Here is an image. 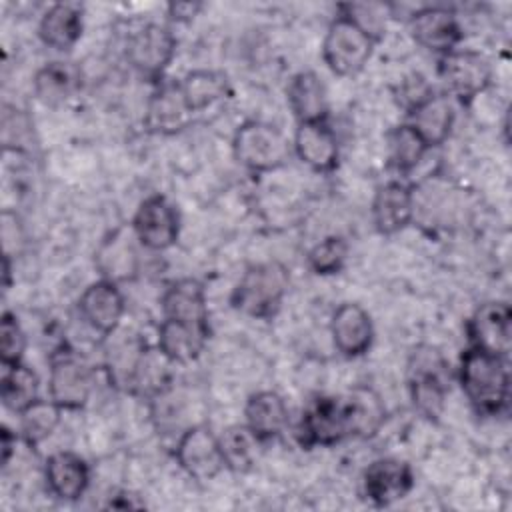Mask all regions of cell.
I'll return each mask as SVG.
<instances>
[{
	"mask_svg": "<svg viewBox=\"0 0 512 512\" xmlns=\"http://www.w3.org/2000/svg\"><path fill=\"white\" fill-rule=\"evenodd\" d=\"M458 382L480 416H498L508 408L510 370L506 356L468 346L458 364Z\"/></svg>",
	"mask_w": 512,
	"mask_h": 512,
	"instance_id": "6da1fadb",
	"label": "cell"
},
{
	"mask_svg": "<svg viewBox=\"0 0 512 512\" xmlns=\"http://www.w3.org/2000/svg\"><path fill=\"white\" fill-rule=\"evenodd\" d=\"M290 288V270L278 262L268 260L252 264L244 270L230 292V306L254 320H272Z\"/></svg>",
	"mask_w": 512,
	"mask_h": 512,
	"instance_id": "7a4b0ae2",
	"label": "cell"
},
{
	"mask_svg": "<svg viewBox=\"0 0 512 512\" xmlns=\"http://www.w3.org/2000/svg\"><path fill=\"white\" fill-rule=\"evenodd\" d=\"M232 154L246 170L264 174L288 164L292 142L270 122L246 120L232 136Z\"/></svg>",
	"mask_w": 512,
	"mask_h": 512,
	"instance_id": "3957f363",
	"label": "cell"
},
{
	"mask_svg": "<svg viewBox=\"0 0 512 512\" xmlns=\"http://www.w3.org/2000/svg\"><path fill=\"white\" fill-rule=\"evenodd\" d=\"M448 362L434 346H418L408 362V392L414 410L436 422L446 404L448 394Z\"/></svg>",
	"mask_w": 512,
	"mask_h": 512,
	"instance_id": "277c9868",
	"label": "cell"
},
{
	"mask_svg": "<svg viewBox=\"0 0 512 512\" xmlns=\"http://www.w3.org/2000/svg\"><path fill=\"white\" fill-rule=\"evenodd\" d=\"M378 44L352 18L338 14L322 40V60L336 76H354L364 70Z\"/></svg>",
	"mask_w": 512,
	"mask_h": 512,
	"instance_id": "5b68a950",
	"label": "cell"
},
{
	"mask_svg": "<svg viewBox=\"0 0 512 512\" xmlns=\"http://www.w3.org/2000/svg\"><path fill=\"white\" fill-rule=\"evenodd\" d=\"M350 438V420L344 396H316L302 412L298 440L304 448H330Z\"/></svg>",
	"mask_w": 512,
	"mask_h": 512,
	"instance_id": "8992f818",
	"label": "cell"
},
{
	"mask_svg": "<svg viewBox=\"0 0 512 512\" xmlns=\"http://www.w3.org/2000/svg\"><path fill=\"white\" fill-rule=\"evenodd\" d=\"M438 76L444 82L450 98L454 96L460 102H470L490 86L492 64L476 50L456 48L440 56Z\"/></svg>",
	"mask_w": 512,
	"mask_h": 512,
	"instance_id": "52a82bcc",
	"label": "cell"
},
{
	"mask_svg": "<svg viewBox=\"0 0 512 512\" xmlns=\"http://www.w3.org/2000/svg\"><path fill=\"white\" fill-rule=\"evenodd\" d=\"M174 458L178 466L198 482L214 480L226 468L220 440L206 424H190L180 432Z\"/></svg>",
	"mask_w": 512,
	"mask_h": 512,
	"instance_id": "ba28073f",
	"label": "cell"
},
{
	"mask_svg": "<svg viewBox=\"0 0 512 512\" xmlns=\"http://www.w3.org/2000/svg\"><path fill=\"white\" fill-rule=\"evenodd\" d=\"M176 54V36L158 22H148L130 34L126 42L128 64L146 78L158 80Z\"/></svg>",
	"mask_w": 512,
	"mask_h": 512,
	"instance_id": "9c48e42d",
	"label": "cell"
},
{
	"mask_svg": "<svg viewBox=\"0 0 512 512\" xmlns=\"http://www.w3.org/2000/svg\"><path fill=\"white\" fill-rule=\"evenodd\" d=\"M132 234L146 250H168L176 244L180 234L178 210L160 194L144 198L132 218Z\"/></svg>",
	"mask_w": 512,
	"mask_h": 512,
	"instance_id": "30bf717a",
	"label": "cell"
},
{
	"mask_svg": "<svg viewBox=\"0 0 512 512\" xmlns=\"http://www.w3.org/2000/svg\"><path fill=\"white\" fill-rule=\"evenodd\" d=\"M48 394L62 410H80L92 394V372L74 352H56L50 358Z\"/></svg>",
	"mask_w": 512,
	"mask_h": 512,
	"instance_id": "8fae6325",
	"label": "cell"
},
{
	"mask_svg": "<svg viewBox=\"0 0 512 512\" xmlns=\"http://www.w3.org/2000/svg\"><path fill=\"white\" fill-rule=\"evenodd\" d=\"M362 496L378 508L392 506L406 498L414 488V472L408 462L400 458H376L362 472Z\"/></svg>",
	"mask_w": 512,
	"mask_h": 512,
	"instance_id": "7c38bea8",
	"label": "cell"
},
{
	"mask_svg": "<svg viewBox=\"0 0 512 512\" xmlns=\"http://www.w3.org/2000/svg\"><path fill=\"white\" fill-rule=\"evenodd\" d=\"M408 30L412 40L434 54H448L462 40V26L456 14L442 6H424L410 14Z\"/></svg>",
	"mask_w": 512,
	"mask_h": 512,
	"instance_id": "4fadbf2b",
	"label": "cell"
},
{
	"mask_svg": "<svg viewBox=\"0 0 512 512\" xmlns=\"http://www.w3.org/2000/svg\"><path fill=\"white\" fill-rule=\"evenodd\" d=\"M470 346L506 356L512 344V310L504 300L480 304L466 324Z\"/></svg>",
	"mask_w": 512,
	"mask_h": 512,
	"instance_id": "5bb4252c",
	"label": "cell"
},
{
	"mask_svg": "<svg viewBox=\"0 0 512 512\" xmlns=\"http://www.w3.org/2000/svg\"><path fill=\"white\" fill-rule=\"evenodd\" d=\"M78 312L94 332L102 336H112L120 328L122 316L126 312V302L116 282L100 278L88 284L80 294Z\"/></svg>",
	"mask_w": 512,
	"mask_h": 512,
	"instance_id": "9a60e30c",
	"label": "cell"
},
{
	"mask_svg": "<svg viewBox=\"0 0 512 512\" xmlns=\"http://www.w3.org/2000/svg\"><path fill=\"white\" fill-rule=\"evenodd\" d=\"M414 188L400 182L390 180L382 184L372 198V224L382 236H394L406 230L416 218V202Z\"/></svg>",
	"mask_w": 512,
	"mask_h": 512,
	"instance_id": "2e32d148",
	"label": "cell"
},
{
	"mask_svg": "<svg viewBox=\"0 0 512 512\" xmlns=\"http://www.w3.org/2000/svg\"><path fill=\"white\" fill-rule=\"evenodd\" d=\"M192 116L194 112L184 100L180 82H160L146 104L144 124L152 134L174 136L190 126Z\"/></svg>",
	"mask_w": 512,
	"mask_h": 512,
	"instance_id": "e0dca14e",
	"label": "cell"
},
{
	"mask_svg": "<svg viewBox=\"0 0 512 512\" xmlns=\"http://www.w3.org/2000/svg\"><path fill=\"white\" fill-rule=\"evenodd\" d=\"M330 336L342 356L358 358L366 354L374 342V324L368 310L356 302L340 304L330 318Z\"/></svg>",
	"mask_w": 512,
	"mask_h": 512,
	"instance_id": "ac0fdd59",
	"label": "cell"
},
{
	"mask_svg": "<svg viewBox=\"0 0 512 512\" xmlns=\"http://www.w3.org/2000/svg\"><path fill=\"white\" fill-rule=\"evenodd\" d=\"M292 152L314 172L328 174L338 166L340 146L328 120L298 124L292 140Z\"/></svg>",
	"mask_w": 512,
	"mask_h": 512,
	"instance_id": "d6986e66",
	"label": "cell"
},
{
	"mask_svg": "<svg viewBox=\"0 0 512 512\" xmlns=\"http://www.w3.org/2000/svg\"><path fill=\"white\" fill-rule=\"evenodd\" d=\"M44 482L54 498L76 502L90 486V468L80 454L60 450L46 458Z\"/></svg>",
	"mask_w": 512,
	"mask_h": 512,
	"instance_id": "ffe728a7",
	"label": "cell"
},
{
	"mask_svg": "<svg viewBox=\"0 0 512 512\" xmlns=\"http://www.w3.org/2000/svg\"><path fill=\"white\" fill-rule=\"evenodd\" d=\"M456 120L454 102L446 92H430L408 110V124L418 132L428 148L440 146L452 134Z\"/></svg>",
	"mask_w": 512,
	"mask_h": 512,
	"instance_id": "44dd1931",
	"label": "cell"
},
{
	"mask_svg": "<svg viewBox=\"0 0 512 512\" xmlns=\"http://www.w3.org/2000/svg\"><path fill=\"white\" fill-rule=\"evenodd\" d=\"M160 308L164 318L210 328L206 288L196 278H178L170 282L162 294Z\"/></svg>",
	"mask_w": 512,
	"mask_h": 512,
	"instance_id": "7402d4cb",
	"label": "cell"
},
{
	"mask_svg": "<svg viewBox=\"0 0 512 512\" xmlns=\"http://www.w3.org/2000/svg\"><path fill=\"white\" fill-rule=\"evenodd\" d=\"M210 338V328L190 322L162 318L156 334V348L172 364H188L196 360Z\"/></svg>",
	"mask_w": 512,
	"mask_h": 512,
	"instance_id": "603a6c76",
	"label": "cell"
},
{
	"mask_svg": "<svg viewBox=\"0 0 512 512\" xmlns=\"http://www.w3.org/2000/svg\"><path fill=\"white\" fill-rule=\"evenodd\" d=\"M84 30V10L74 2H56L40 18L38 36L44 46L68 52L76 46Z\"/></svg>",
	"mask_w": 512,
	"mask_h": 512,
	"instance_id": "cb8c5ba5",
	"label": "cell"
},
{
	"mask_svg": "<svg viewBox=\"0 0 512 512\" xmlns=\"http://www.w3.org/2000/svg\"><path fill=\"white\" fill-rule=\"evenodd\" d=\"M286 400L274 390H260L248 396L244 404V424L260 440H274L288 426Z\"/></svg>",
	"mask_w": 512,
	"mask_h": 512,
	"instance_id": "d4e9b609",
	"label": "cell"
},
{
	"mask_svg": "<svg viewBox=\"0 0 512 512\" xmlns=\"http://www.w3.org/2000/svg\"><path fill=\"white\" fill-rule=\"evenodd\" d=\"M286 100L298 124L328 120V92L322 78L312 70H300L290 78Z\"/></svg>",
	"mask_w": 512,
	"mask_h": 512,
	"instance_id": "484cf974",
	"label": "cell"
},
{
	"mask_svg": "<svg viewBox=\"0 0 512 512\" xmlns=\"http://www.w3.org/2000/svg\"><path fill=\"white\" fill-rule=\"evenodd\" d=\"M34 96L50 108L62 106L82 88V72L74 62L52 60L44 64L32 80Z\"/></svg>",
	"mask_w": 512,
	"mask_h": 512,
	"instance_id": "4316f807",
	"label": "cell"
},
{
	"mask_svg": "<svg viewBox=\"0 0 512 512\" xmlns=\"http://www.w3.org/2000/svg\"><path fill=\"white\" fill-rule=\"evenodd\" d=\"M350 438H372L384 424L386 408L382 398L368 386H358L346 396Z\"/></svg>",
	"mask_w": 512,
	"mask_h": 512,
	"instance_id": "83f0119b",
	"label": "cell"
},
{
	"mask_svg": "<svg viewBox=\"0 0 512 512\" xmlns=\"http://www.w3.org/2000/svg\"><path fill=\"white\" fill-rule=\"evenodd\" d=\"M180 90L184 94L186 104L196 114L226 98L230 92V82L228 76L220 70L196 68L180 80Z\"/></svg>",
	"mask_w": 512,
	"mask_h": 512,
	"instance_id": "f1b7e54d",
	"label": "cell"
},
{
	"mask_svg": "<svg viewBox=\"0 0 512 512\" xmlns=\"http://www.w3.org/2000/svg\"><path fill=\"white\" fill-rule=\"evenodd\" d=\"M40 384L38 376L26 364H2V378H0V396L8 410L20 414L32 402H36Z\"/></svg>",
	"mask_w": 512,
	"mask_h": 512,
	"instance_id": "f546056e",
	"label": "cell"
},
{
	"mask_svg": "<svg viewBox=\"0 0 512 512\" xmlns=\"http://www.w3.org/2000/svg\"><path fill=\"white\" fill-rule=\"evenodd\" d=\"M386 150L390 168L400 174H408L430 148L408 122H402L386 134Z\"/></svg>",
	"mask_w": 512,
	"mask_h": 512,
	"instance_id": "4dcf8cb0",
	"label": "cell"
},
{
	"mask_svg": "<svg viewBox=\"0 0 512 512\" xmlns=\"http://www.w3.org/2000/svg\"><path fill=\"white\" fill-rule=\"evenodd\" d=\"M18 416H20L22 440L28 446L36 448L44 440H48L52 436V432L58 428L60 418H62V408L52 398H48V400L38 398L26 410H22Z\"/></svg>",
	"mask_w": 512,
	"mask_h": 512,
	"instance_id": "1f68e13d",
	"label": "cell"
},
{
	"mask_svg": "<svg viewBox=\"0 0 512 512\" xmlns=\"http://www.w3.org/2000/svg\"><path fill=\"white\" fill-rule=\"evenodd\" d=\"M220 448L224 456V464L232 472H248L256 460V448L262 444L246 424L228 426L220 436Z\"/></svg>",
	"mask_w": 512,
	"mask_h": 512,
	"instance_id": "d6a6232c",
	"label": "cell"
},
{
	"mask_svg": "<svg viewBox=\"0 0 512 512\" xmlns=\"http://www.w3.org/2000/svg\"><path fill=\"white\" fill-rule=\"evenodd\" d=\"M306 260L308 268L318 276L338 274L348 260V242L338 234L326 236L308 250Z\"/></svg>",
	"mask_w": 512,
	"mask_h": 512,
	"instance_id": "836d02e7",
	"label": "cell"
},
{
	"mask_svg": "<svg viewBox=\"0 0 512 512\" xmlns=\"http://www.w3.org/2000/svg\"><path fill=\"white\" fill-rule=\"evenodd\" d=\"M128 240L130 238H114L102 248V252L114 254V258L98 256V266L102 268L104 278L116 282L118 278H128L136 272V254Z\"/></svg>",
	"mask_w": 512,
	"mask_h": 512,
	"instance_id": "e575fe53",
	"label": "cell"
},
{
	"mask_svg": "<svg viewBox=\"0 0 512 512\" xmlns=\"http://www.w3.org/2000/svg\"><path fill=\"white\" fill-rule=\"evenodd\" d=\"M32 122L18 108L4 106L2 112V146L4 150H24L32 142Z\"/></svg>",
	"mask_w": 512,
	"mask_h": 512,
	"instance_id": "d590c367",
	"label": "cell"
},
{
	"mask_svg": "<svg viewBox=\"0 0 512 512\" xmlns=\"http://www.w3.org/2000/svg\"><path fill=\"white\" fill-rule=\"evenodd\" d=\"M26 350V334L12 312H4L0 320V362L18 364Z\"/></svg>",
	"mask_w": 512,
	"mask_h": 512,
	"instance_id": "8d00e7d4",
	"label": "cell"
},
{
	"mask_svg": "<svg viewBox=\"0 0 512 512\" xmlns=\"http://www.w3.org/2000/svg\"><path fill=\"white\" fill-rule=\"evenodd\" d=\"M338 12L352 18L372 38H376V40L382 38L384 28H386L384 6H380V4H340Z\"/></svg>",
	"mask_w": 512,
	"mask_h": 512,
	"instance_id": "74e56055",
	"label": "cell"
},
{
	"mask_svg": "<svg viewBox=\"0 0 512 512\" xmlns=\"http://www.w3.org/2000/svg\"><path fill=\"white\" fill-rule=\"evenodd\" d=\"M202 8L204 4L200 2H174L168 6V16L176 22H190L200 14Z\"/></svg>",
	"mask_w": 512,
	"mask_h": 512,
	"instance_id": "f35d334b",
	"label": "cell"
},
{
	"mask_svg": "<svg viewBox=\"0 0 512 512\" xmlns=\"http://www.w3.org/2000/svg\"><path fill=\"white\" fill-rule=\"evenodd\" d=\"M0 446H2V466H6L12 456V448L16 446V438L6 426L2 428V434H0Z\"/></svg>",
	"mask_w": 512,
	"mask_h": 512,
	"instance_id": "ab89813d",
	"label": "cell"
}]
</instances>
